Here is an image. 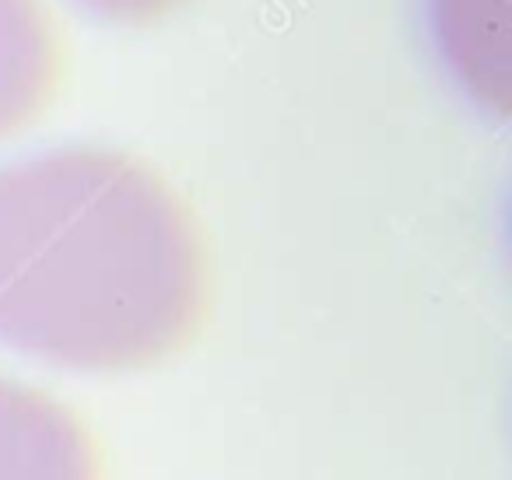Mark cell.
<instances>
[{
	"instance_id": "cell-1",
	"label": "cell",
	"mask_w": 512,
	"mask_h": 480,
	"mask_svg": "<svg viewBox=\"0 0 512 480\" xmlns=\"http://www.w3.org/2000/svg\"><path fill=\"white\" fill-rule=\"evenodd\" d=\"M214 305L193 204L141 155L64 144L0 162V344L71 372H141Z\"/></svg>"
},
{
	"instance_id": "cell-2",
	"label": "cell",
	"mask_w": 512,
	"mask_h": 480,
	"mask_svg": "<svg viewBox=\"0 0 512 480\" xmlns=\"http://www.w3.org/2000/svg\"><path fill=\"white\" fill-rule=\"evenodd\" d=\"M0 480H106V456L78 410L0 375Z\"/></svg>"
},
{
	"instance_id": "cell-3",
	"label": "cell",
	"mask_w": 512,
	"mask_h": 480,
	"mask_svg": "<svg viewBox=\"0 0 512 480\" xmlns=\"http://www.w3.org/2000/svg\"><path fill=\"white\" fill-rule=\"evenodd\" d=\"M64 74L67 36L50 0H0V141L53 106Z\"/></svg>"
},
{
	"instance_id": "cell-4",
	"label": "cell",
	"mask_w": 512,
	"mask_h": 480,
	"mask_svg": "<svg viewBox=\"0 0 512 480\" xmlns=\"http://www.w3.org/2000/svg\"><path fill=\"white\" fill-rule=\"evenodd\" d=\"M439 46L484 109L509 116V0H432Z\"/></svg>"
},
{
	"instance_id": "cell-5",
	"label": "cell",
	"mask_w": 512,
	"mask_h": 480,
	"mask_svg": "<svg viewBox=\"0 0 512 480\" xmlns=\"http://www.w3.org/2000/svg\"><path fill=\"white\" fill-rule=\"evenodd\" d=\"M95 15L120 25H151L183 11L193 0H85Z\"/></svg>"
}]
</instances>
